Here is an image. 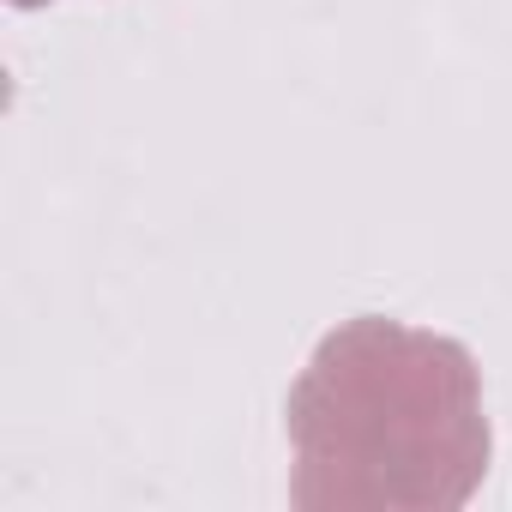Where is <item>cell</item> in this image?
<instances>
[{
    "label": "cell",
    "instance_id": "1",
    "mask_svg": "<svg viewBox=\"0 0 512 512\" xmlns=\"http://www.w3.org/2000/svg\"><path fill=\"white\" fill-rule=\"evenodd\" d=\"M302 512H452L488 470L482 380L464 344L398 326H338L290 392Z\"/></svg>",
    "mask_w": 512,
    "mask_h": 512
},
{
    "label": "cell",
    "instance_id": "2",
    "mask_svg": "<svg viewBox=\"0 0 512 512\" xmlns=\"http://www.w3.org/2000/svg\"><path fill=\"white\" fill-rule=\"evenodd\" d=\"M13 7H43V0H13Z\"/></svg>",
    "mask_w": 512,
    "mask_h": 512
}]
</instances>
